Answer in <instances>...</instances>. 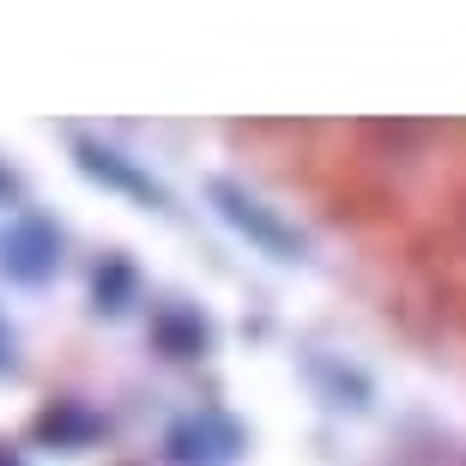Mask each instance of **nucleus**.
Instances as JSON below:
<instances>
[{
  "instance_id": "nucleus-1",
  "label": "nucleus",
  "mask_w": 466,
  "mask_h": 466,
  "mask_svg": "<svg viewBox=\"0 0 466 466\" xmlns=\"http://www.w3.org/2000/svg\"><path fill=\"white\" fill-rule=\"evenodd\" d=\"M212 200H218V207H225V218L237 230H248V237L260 242V248H267V255H279V260H291L297 248H303V237H291V230L279 225L273 212H260V200H248V194H237L230 188V182H212Z\"/></svg>"
},
{
  "instance_id": "nucleus-2",
  "label": "nucleus",
  "mask_w": 466,
  "mask_h": 466,
  "mask_svg": "<svg viewBox=\"0 0 466 466\" xmlns=\"http://www.w3.org/2000/svg\"><path fill=\"white\" fill-rule=\"evenodd\" d=\"M0 248H6V255H0V260H6V273H18V279H43L55 267V237L36 225V218H25Z\"/></svg>"
},
{
  "instance_id": "nucleus-3",
  "label": "nucleus",
  "mask_w": 466,
  "mask_h": 466,
  "mask_svg": "<svg viewBox=\"0 0 466 466\" xmlns=\"http://www.w3.org/2000/svg\"><path fill=\"white\" fill-rule=\"evenodd\" d=\"M0 363H6V328H0Z\"/></svg>"
}]
</instances>
